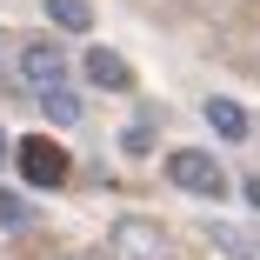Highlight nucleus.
<instances>
[{"mask_svg": "<svg viewBox=\"0 0 260 260\" xmlns=\"http://www.w3.org/2000/svg\"><path fill=\"white\" fill-rule=\"evenodd\" d=\"M167 180L180 187V193H193V200H220L227 193V174H220V160L207 147H174L167 153Z\"/></svg>", "mask_w": 260, "mask_h": 260, "instance_id": "f257e3e1", "label": "nucleus"}, {"mask_svg": "<svg viewBox=\"0 0 260 260\" xmlns=\"http://www.w3.org/2000/svg\"><path fill=\"white\" fill-rule=\"evenodd\" d=\"M107 260H174V240H167L160 220L127 214V220H114V234H107Z\"/></svg>", "mask_w": 260, "mask_h": 260, "instance_id": "f03ea898", "label": "nucleus"}, {"mask_svg": "<svg viewBox=\"0 0 260 260\" xmlns=\"http://www.w3.org/2000/svg\"><path fill=\"white\" fill-rule=\"evenodd\" d=\"M14 160H20L27 187H60V180H67V153L47 140V134H27V140L14 147Z\"/></svg>", "mask_w": 260, "mask_h": 260, "instance_id": "7ed1b4c3", "label": "nucleus"}, {"mask_svg": "<svg viewBox=\"0 0 260 260\" xmlns=\"http://www.w3.org/2000/svg\"><path fill=\"white\" fill-rule=\"evenodd\" d=\"M20 80H27L34 93L67 87V54H60L54 40H27V47H20Z\"/></svg>", "mask_w": 260, "mask_h": 260, "instance_id": "20e7f679", "label": "nucleus"}, {"mask_svg": "<svg viewBox=\"0 0 260 260\" xmlns=\"http://www.w3.org/2000/svg\"><path fill=\"white\" fill-rule=\"evenodd\" d=\"M80 74H87L93 87H107V93H127V87H134V67H127V60L114 54V47H87Z\"/></svg>", "mask_w": 260, "mask_h": 260, "instance_id": "39448f33", "label": "nucleus"}, {"mask_svg": "<svg viewBox=\"0 0 260 260\" xmlns=\"http://www.w3.org/2000/svg\"><path fill=\"white\" fill-rule=\"evenodd\" d=\"M207 240H214L220 253H234V260H260V234H247L234 220H207Z\"/></svg>", "mask_w": 260, "mask_h": 260, "instance_id": "423d86ee", "label": "nucleus"}, {"mask_svg": "<svg viewBox=\"0 0 260 260\" xmlns=\"http://www.w3.org/2000/svg\"><path fill=\"white\" fill-rule=\"evenodd\" d=\"M207 127H214L220 140H247V107H240V100H207Z\"/></svg>", "mask_w": 260, "mask_h": 260, "instance_id": "0eeeda50", "label": "nucleus"}, {"mask_svg": "<svg viewBox=\"0 0 260 260\" xmlns=\"http://www.w3.org/2000/svg\"><path fill=\"white\" fill-rule=\"evenodd\" d=\"M34 100H40V114L54 120V127H74V120H80V93H74V87H47V93H34Z\"/></svg>", "mask_w": 260, "mask_h": 260, "instance_id": "6e6552de", "label": "nucleus"}, {"mask_svg": "<svg viewBox=\"0 0 260 260\" xmlns=\"http://www.w3.org/2000/svg\"><path fill=\"white\" fill-rule=\"evenodd\" d=\"M47 20L60 34H87L93 27V0H47Z\"/></svg>", "mask_w": 260, "mask_h": 260, "instance_id": "1a4fd4ad", "label": "nucleus"}, {"mask_svg": "<svg viewBox=\"0 0 260 260\" xmlns=\"http://www.w3.org/2000/svg\"><path fill=\"white\" fill-rule=\"evenodd\" d=\"M0 227H27V200L20 193H0Z\"/></svg>", "mask_w": 260, "mask_h": 260, "instance_id": "9d476101", "label": "nucleus"}, {"mask_svg": "<svg viewBox=\"0 0 260 260\" xmlns=\"http://www.w3.org/2000/svg\"><path fill=\"white\" fill-rule=\"evenodd\" d=\"M240 193H247V207L260 214V174H247V187H240Z\"/></svg>", "mask_w": 260, "mask_h": 260, "instance_id": "9b49d317", "label": "nucleus"}, {"mask_svg": "<svg viewBox=\"0 0 260 260\" xmlns=\"http://www.w3.org/2000/svg\"><path fill=\"white\" fill-rule=\"evenodd\" d=\"M60 260H93V253H60Z\"/></svg>", "mask_w": 260, "mask_h": 260, "instance_id": "f8f14e48", "label": "nucleus"}, {"mask_svg": "<svg viewBox=\"0 0 260 260\" xmlns=\"http://www.w3.org/2000/svg\"><path fill=\"white\" fill-rule=\"evenodd\" d=\"M0 160H7V134H0Z\"/></svg>", "mask_w": 260, "mask_h": 260, "instance_id": "ddd939ff", "label": "nucleus"}]
</instances>
